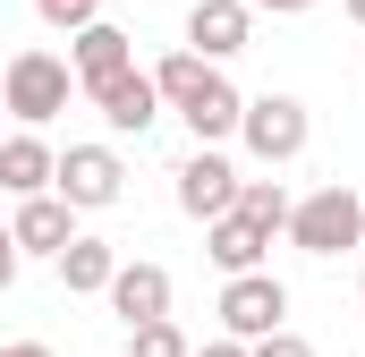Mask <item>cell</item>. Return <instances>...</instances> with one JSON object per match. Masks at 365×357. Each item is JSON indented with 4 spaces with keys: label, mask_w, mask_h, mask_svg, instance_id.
Wrapping results in <instances>:
<instances>
[{
    "label": "cell",
    "mask_w": 365,
    "mask_h": 357,
    "mask_svg": "<svg viewBox=\"0 0 365 357\" xmlns=\"http://www.w3.org/2000/svg\"><path fill=\"white\" fill-rule=\"evenodd\" d=\"M289 247H297V256H349V247H365V196L349 178L297 196V204H289Z\"/></svg>",
    "instance_id": "obj_3"
},
{
    "label": "cell",
    "mask_w": 365,
    "mask_h": 357,
    "mask_svg": "<svg viewBox=\"0 0 365 357\" xmlns=\"http://www.w3.org/2000/svg\"><path fill=\"white\" fill-rule=\"evenodd\" d=\"M187 357H247V341H230V332H221V341H204V349H187Z\"/></svg>",
    "instance_id": "obj_21"
},
{
    "label": "cell",
    "mask_w": 365,
    "mask_h": 357,
    "mask_svg": "<svg viewBox=\"0 0 365 357\" xmlns=\"http://www.w3.org/2000/svg\"><path fill=\"white\" fill-rule=\"evenodd\" d=\"M230 204H238V162H230L221 145H195L179 162V213L187 221H221Z\"/></svg>",
    "instance_id": "obj_8"
},
{
    "label": "cell",
    "mask_w": 365,
    "mask_h": 357,
    "mask_svg": "<svg viewBox=\"0 0 365 357\" xmlns=\"http://www.w3.org/2000/svg\"><path fill=\"white\" fill-rule=\"evenodd\" d=\"M0 136H9V128H0Z\"/></svg>",
    "instance_id": "obj_26"
},
{
    "label": "cell",
    "mask_w": 365,
    "mask_h": 357,
    "mask_svg": "<svg viewBox=\"0 0 365 357\" xmlns=\"http://www.w3.org/2000/svg\"><path fill=\"white\" fill-rule=\"evenodd\" d=\"M17 264H26V256H17V238H9V221H0V289L17 281Z\"/></svg>",
    "instance_id": "obj_20"
},
{
    "label": "cell",
    "mask_w": 365,
    "mask_h": 357,
    "mask_svg": "<svg viewBox=\"0 0 365 357\" xmlns=\"http://www.w3.org/2000/svg\"><path fill=\"white\" fill-rule=\"evenodd\" d=\"M60 171V154L43 145V128H9L0 136V196H43Z\"/></svg>",
    "instance_id": "obj_12"
},
{
    "label": "cell",
    "mask_w": 365,
    "mask_h": 357,
    "mask_svg": "<svg viewBox=\"0 0 365 357\" xmlns=\"http://www.w3.org/2000/svg\"><path fill=\"white\" fill-rule=\"evenodd\" d=\"M51 187H60L77 213H102V204H119V196H128V162H119L110 145H68V154H60V171H51Z\"/></svg>",
    "instance_id": "obj_6"
},
{
    "label": "cell",
    "mask_w": 365,
    "mask_h": 357,
    "mask_svg": "<svg viewBox=\"0 0 365 357\" xmlns=\"http://www.w3.org/2000/svg\"><path fill=\"white\" fill-rule=\"evenodd\" d=\"M357 298H365V264H357Z\"/></svg>",
    "instance_id": "obj_25"
},
{
    "label": "cell",
    "mask_w": 365,
    "mask_h": 357,
    "mask_svg": "<svg viewBox=\"0 0 365 357\" xmlns=\"http://www.w3.org/2000/svg\"><path fill=\"white\" fill-rule=\"evenodd\" d=\"M0 357H51L43 341H0Z\"/></svg>",
    "instance_id": "obj_23"
},
{
    "label": "cell",
    "mask_w": 365,
    "mask_h": 357,
    "mask_svg": "<svg viewBox=\"0 0 365 357\" xmlns=\"http://www.w3.org/2000/svg\"><path fill=\"white\" fill-rule=\"evenodd\" d=\"M153 86H162V111H179V119H187L195 145H230V136H238L247 94L221 77V60H204V51H170V60L153 69Z\"/></svg>",
    "instance_id": "obj_1"
},
{
    "label": "cell",
    "mask_w": 365,
    "mask_h": 357,
    "mask_svg": "<svg viewBox=\"0 0 365 357\" xmlns=\"http://www.w3.org/2000/svg\"><path fill=\"white\" fill-rule=\"evenodd\" d=\"M247 43H255V9H247V0H195V9H187V51L238 60Z\"/></svg>",
    "instance_id": "obj_10"
},
{
    "label": "cell",
    "mask_w": 365,
    "mask_h": 357,
    "mask_svg": "<svg viewBox=\"0 0 365 357\" xmlns=\"http://www.w3.org/2000/svg\"><path fill=\"white\" fill-rule=\"evenodd\" d=\"M86 102L110 119V136H145L153 119H162V86H153V69H119V77H102V86H86Z\"/></svg>",
    "instance_id": "obj_7"
},
{
    "label": "cell",
    "mask_w": 365,
    "mask_h": 357,
    "mask_svg": "<svg viewBox=\"0 0 365 357\" xmlns=\"http://www.w3.org/2000/svg\"><path fill=\"white\" fill-rule=\"evenodd\" d=\"M68 94H77V69H68L60 51H43V43H26V51L0 69V111H9L17 128H51V119L68 111Z\"/></svg>",
    "instance_id": "obj_2"
},
{
    "label": "cell",
    "mask_w": 365,
    "mask_h": 357,
    "mask_svg": "<svg viewBox=\"0 0 365 357\" xmlns=\"http://www.w3.org/2000/svg\"><path fill=\"white\" fill-rule=\"evenodd\" d=\"M264 247H272V230H264V221H247L238 204H230L221 221H204V256H212L221 272H255V264H264Z\"/></svg>",
    "instance_id": "obj_14"
},
{
    "label": "cell",
    "mask_w": 365,
    "mask_h": 357,
    "mask_svg": "<svg viewBox=\"0 0 365 357\" xmlns=\"http://www.w3.org/2000/svg\"><path fill=\"white\" fill-rule=\"evenodd\" d=\"M247 357H314V341H297V332L280 323V332H264V341H247Z\"/></svg>",
    "instance_id": "obj_19"
},
{
    "label": "cell",
    "mask_w": 365,
    "mask_h": 357,
    "mask_svg": "<svg viewBox=\"0 0 365 357\" xmlns=\"http://www.w3.org/2000/svg\"><path fill=\"white\" fill-rule=\"evenodd\" d=\"M238 213H247V221H264V230H289V187H280V178H238Z\"/></svg>",
    "instance_id": "obj_16"
},
{
    "label": "cell",
    "mask_w": 365,
    "mask_h": 357,
    "mask_svg": "<svg viewBox=\"0 0 365 357\" xmlns=\"http://www.w3.org/2000/svg\"><path fill=\"white\" fill-rule=\"evenodd\" d=\"M34 17H43L51 34H77V26H93V17H102V0H34Z\"/></svg>",
    "instance_id": "obj_18"
},
{
    "label": "cell",
    "mask_w": 365,
    "mask_h": 357,
    "mask_svg": "<svg viewBox=\"0 0 365 357\" xmlns=\"http://www.w3.org/2000/svg\"><path fill=\"white\" fill-rule=\"evenodd\" d=\"M306 136H314V119H306V102L297 94H247V111H238V145L280 171V162H297L306 154Z\"/></svg>",
    "instance_id": "obj_4"
},
{
    "label": "cell",
    "mask_w": 365,
    "mask_h": 357,
    "mask_svg": "<svg viewBox=\"0 0 365 357\" xmlns=\"http://www.w3.org/2000/svg\"><path fill=\"white\" fill-rule=\"evenodd\" d=\"M51 264H60V289H68V298H102V289H110V272H119V247L77 230V238H68Z\"/></svg>",
    "instance_id": "obj_15"
},
{
    "label": "cell",
    "mask_w": 365,
    "mask_h": 357,
    "mask_svg": "<svg viewBox=\"0 0 365 357\" xmlns=\"http://www.w3.org/2000/svg\"><path fill=\"white\" fill-rule=\"evenodd\" d=\"M128 60H136V34H128V26H110V17H93V26H77V34H68L77 94H86V86H102V77H119Z\"/></svg>",
    "instance_id": "obj_11"
},
{
    "label": "cell",
    "mask_w": 365,
    "mask_h": 357,
    "mask_svg": "<svg viewBox=\"0 0 365 357\" xmlns=\"http://www.w3.org/2000/svg\"><path fill=\"white\" fill-rule=\"evenodd\" d=\"M280 323H289V289H280L264 264L221 281V332H230V341H264V332H280Z\"/></svg>",
    "instance_id": "obj_5"
},
{
    "label": "cell",
    "mask_w": 365,
    "mask_h": 357,
    "mask_svg": "<svg viewBox=\"0 0 365 357\" xmlns=\"http://www.w3.org/2000/svg\"><path fill=\"white\" fill-rule=\"evenodd\" d=\"M340 9H349V17H357V26H365V0H340Z\"/></svg>",
    "instance_id": "obj_24"
},
{
    "label": "cell",
    "mask_w": 365,
    "mask_h": 357,
    "mask_svg": "<svg viewBox=\"0 0 365 357\" xmlns=\"http://www.w3.org/2000/svg\"><path fill=\"white\" fill-rule=\"evenodd\" d=\"M247 9H272V17H297V9H323V0H247Z\"/></svg>",
    "instance_id": "obj_22"
},
{
    "label": "cell",
    "mask_w": 365,
    "mask_h": 357,
    "mask_svg": "<svg viewBox=\"0 0 365 357\" xmlns=\"http://www.w3.org/2000/svg\"><path fill=\"white\" fill-rule=\"evenodd\" d=\"M195 341H187L170 315H145V323H128V357H187Z\"/></svg>",
    "instance_id": "obj_17"
},
{
    "label": "cell",
    "mask_w": 365,
    "mask_h": 357,
    "mask_svg": "<svg viewBox=\"0 0 365 357\" xmlns=\"http://www.w3.org/2000/svg\"><path fill=\"white\" fill-rule=\"evenodd\" d=\"M102 298H110V315H119V323H145V315H170V272L136 256V264H119V272H110V289H102Z\"/></svg>",
    "instance_id": "obj_13"
},
{
    "label": "cell",
    "mask_w": 365,
    "mask_h": 357,
    "mask_svg": "<svg viewBox=\"0 0 365 357\" xmlns=\"http://www.w3.org/2000/svg\"><path fill=\"white\" fill-rule=\"evenodd\" d=\"M9 238H17V256H60V247L77 238V204H68L60 187H43V196H17V213H9Z\"/></svg>",
    "instance_id": "obj_9"
}]
</instances>
